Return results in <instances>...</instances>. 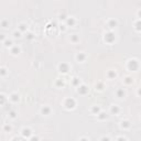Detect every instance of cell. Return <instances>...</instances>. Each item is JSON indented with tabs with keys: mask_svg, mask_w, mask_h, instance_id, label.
<instances>
[{
	"mask_svg": "<svg viewBox=\"0 0 141 141\" xmlns=\"http://www.w3.org/2000/svg\"><path fill=\"white\" fill-rule=\"evenodd\" d=\"M13 38L14 39L21 38V32H20V31H14V32H13Z\"/></svg>",
	"mask_w": 141,
	"mask_h": 141,
	"instance_id": "f546056e",
	"label": "cell"
},
{
	"mask_svg": "<svg viewBox=\"0 0 141 141\" xmlns=\"http://www.w3.org/2000/svg\"><path fill=\"white\" fill-rule=\"evenodd\" d=\"M110 112H111V114H115V115H118L119 112H120V108H119V106L112 105L111 107H110Z\"/></svg>",
	"mask_w": 141,
	"mask_h": 141,
	"instance_id": "7c38bea8",
	"label": "cell"
},
{
	"mask_svg": "<svg viewBox=\"0 0 141 141\" xmlns=\"http://www.w3.org/2000/svg\"><path fill=\"white\" fill-rule=\"evenodd\" d=\"M21 132H22V136L26 137V138H30V137L32 136V131H31L30 128H23Z\"/></svg>",
	"mask_w": 141,
	"mask_h": 141,
	"instance_id": "ba28073f",
	"label": "cell"
},
{
	"mask_svg": "<svg viewBox=\"0 0 141 141\" xmlns=\"http://www.w3.org/2000/svg\"><path fill=\"white\" fill-rule=\"evenodd\" d=\"M65 24H61V26H60V29L62 30V31H65V29H66V28H65Z\"/></svg>",
	"mask_w": 141,
	"mask_h": 141,
	"instance_id": "74e56055",
	"label": "cell"
},
{
	"mask_svg": "<svg viewBox=\"0 0 141 141\" xmlns=\"http://www.w3.org/2000/svg\"><path fill=\"white\" fill-rule=\"evenodd\" d=\"M4 103H6V97L3 94H0V105H3Z\"/></svg>",
	"mask_w": 141,
	"mask_h": 141,
	"instance_id": "f1b7e54d",
	"label": "cell"
},
{
	"mask_svg": "<svg viewBox=\"0 0 141 141\" xmlns=\"http://www.w3.org/2000/svg\"><path fill=\"white\" fill-rule=\"evenodd\" d=\"M55 85L57 87H63L64 86V82H63V79H61V78H57V79L55 80Z\"/></svg>",
	"mask_w": 141,
	"mask_h": 141,
	"instance_id": "cb8c5ba5",
	"label": "cell"
},
{
	"mask_svg": "<svg viewBox=\"0 0 141 141\" xmlns=\"http://www.w3.org/2000/svg\"><path fill=\"white\" fill-rule=\"evenodd\" d=\"M6 34H3V33H0V41H4L6 40Z\"/></svg>",
	"mask_w": 141,
	"mask_h": 141,
	"instance_id": "836d02e7",
	"label": "cell"
},
{
	"mask_svg": "<svg viewBox=\"0 0 141 141\" xmlns=\"http://www.w3.org/2000/svg\"><path fill=\"white\" fill-rule=\"evenodd\" d=\"M100 141H110V139H109L108 136H104V137L100 138Z\"/></svg>",
	"mask_w": 141,
	"mask_h": 141,
	"instance_id": "d6a6232c",
	"label": "cell"
},
{
	"mask_svg": "<svg viewBox=\"0 0 141 141\" xmlns=\"http://www.w3.org/2000/svg\"><path fill=\"white\" fill-rule=\"evenodd\" d=\"M60 19H65V16H64V14H61V16H60Z\"/></svg>",
	"mask_w": 141,
	"mask_h": 141,
	"instance_id": "f35d334b",
	"label": "cell"
},
{
	"mask_svg": "<svg viewBox=\"0 0 141 141\" xmlns=\"http://www.w3.org/2000/svg\"><path fill=\"white\" fill-rule=\"evenodd\" d=\"M28 38H29L30 40H31V39L34 38V34H33V33H28Z\"/></svg>",
	"mask_w": 141,
	"mask_h": 141,
	"instance_id": "8d00e7d4",
	"label": "cell"
},
{
	"mask_svg": "<svg viewBox=\"0 0 141 141\" xmlns=\"http://www.w3.org/2000/svg\"><path fill=\"white\" fill-rule=\"evenodd\" d=\"M127 66H128V68L130 70L136 72L139 68V62L137 60H129L128 63H127Z\"/></svg>",
	"mask_w": 141,
	"mask_h": 141,
	"instance_id": "7a4b0ae2",
	"label": "cell"
},
{
	"mask_svg": "<svg viewBox=\"0 0 141 141\" xmlns=\"http://www.w3.org/2000/svg\"><path fill=\"white\" fill-rule=\"evenodd\" d=\"M13 43H12V41L11 40H8V39H6L4 41H3V45L6 46V48H12L13 46Z\"/></svg>",
	"mask_w": 141,
	"mask_h": 141,
	"instance_id": "ffe728a7",
	"label": "cell"
},
{
	"mask_svg": "<svg viewBox=\"0 0 141 141\" xmlns=\"http://www.w3.org/2000/svg\"><path fill=\"white\" fill-rule=\"evenodd\" d=\"M20 51H21V48H20V46H18V45H13L12 48H11V53H12L13 55H18L20 53Z\"/></svg>",
	"mask_w": 141,
	"mask_h": 141,
	"instance_id": "4fadbf2b",
	"label": "cell"
},
{
	"mask_svg": "<svg viewBox=\"0 0 141 141\" xmlns=\"http://www.w3.org/2000/svg\"><path fill=\"white\" fill-rule=\"evenodd\" d=\"M136 29H137V31H139V21L137 22V26H136Z\"/></svg>",
	"mask_w": 141,
	"mask_h": 141,
	"instance_id": "ab89813d",
	"label": "cell"
},
{
	"mask_svg": "<svg viewBox=\"0 0 141 141\" xmlns=\"http://www.w3.org/2000/svg\"><path fill=\"white\" fill-rule=\"evenodd\" d=\"M123 82H125V83L127 84V85H130V84L133 83V79H132V78H131L130 76H127V77L125 78V79H123Z\"/></svg>",
	"mask_w": 141,
	"mask_h": 141,
	"instance_id": "484cf974",
	"label": "cell"
},
{
	"mask_svg": "<svg viewBox=\"0 0 141 141\" xmlns=\"http://www.w3.org/2000/svg\"><path fill=\"white\" fill-rule=\"evenodd\" d=\"M79 41V36L77 34H73L70 35V42H73V43H76V42Z\"/></svg>",
	"mask_w": 141,
	"mask_h": 141,
	"instance_id": "7402d4cb",
	"label": "cell"
},
{
	"mask_svg": "<svg viewBox=\"0 0 141 141\" xmlns=\"http://www.w3.org/2000/svg\"><path fill=\"white\" fill-rule=\"evenodd\" d=\"M77 93L80 94V95H85V94L88 93V87L85 84H80L79 86H77Z\"/></svg>",
	"mask_w": 141,
	"mask_h": 141,
	"instance_id": "277c9868",
	"label": "cell"
},
{
	"mask_svg": "<svg viewBox=\"0 0 141 141\" xmlns=\"http://www.w3.org/2000/svg\"><path fill=\"white\" fill-rule=\"evenodd\" d=\"M10 100L12 101V103H18L20 100V96H19V94L18 93H12L11 95H10Z\"/></svg>",
	"mask_w": 141,
	"mask_h": 141,
	"instance_id": "9c48e42d",
	"label": "cell"
},
{
	"mask_svg": "<svg viewBox=\"0 0 141 141\" xmlns=\"http://www.w3.org/2000/svg\"><path fill=\"white\" fill-rule=\"evenodd\" d=\"M120 126H121V128H123V129H128V128H130V121H128V120H122Z\"/></svg>",
	"mask_w": 141,
	"mask_h": 141,
	"instance_id": "2e32d148",
	"label": "cell"
},
{
	"mask_svg": "<svg viewBox=\"0 0 141 141\" xmlns=\"http://www.w3.org/2000/svg\"><path fill=\"white\" fill-rule=\"evenodd\" d=\"M116 96L118 97V98H122V97L126 96V93L125 90L122 89V88H119V89L116 90Z\"/></svg>",
	"mask_w": 141,
	"mask_h": 141,
	"instance_id": "5bb4252c",
	"label": "cell"
},
{
	"mask_svg": "<svg viewBox=\"0 0 141 141\" xmlns=\"http://www.w3.org/2000/svg\"><path fill=\"white\" fill-rule=\"evenodd\" d=\"M58 70L61 73H67L70 70V65L67 63H61V64H58Z\"/></svg>",
	"mask_w": 141,
	"mask_h": 141,
	"instance_id": "5b68a950",
	"label": "cell"
},
{
	"mask_svg": "<svg viewBox=\"0 0 141 141\" xmlns=\"http://www.w3.org/2000/svg\"><path fill=\"white\" fill-rule=\"evenodd\" d=\"M75 106H76V100L72 97H68L64 100V107L66 109H73L75 108Z\"/></svg>",
	"mask_w": 141,
	"mask_h": 141,
	"instance_id": "6da1fadb",
	"label": "cell"
},
{
	"mask_svg": "<svg viewBox=\"0 0 141 141\" xmlns=\"http://www.w3.org/2000/svg\"><path fill=\"white\" fill-rule=\"evenodd\" d=\"M78 141H89V139L86 138V137H82V138H80Z\"/></svg>",
	"mask_w": 141,
	"mask_h": 141,
	"instance_id": "e575fe53",
	"label": "cell"
},
{
	"mask_svg": "<svg viewBox=\"0 0 141 141\" xmlns=\"http://www.w3.org/2000/svg\"><path fill=\"white\" fill-rule=\"evenodd\" d=\"M117 24H118V22H117L116 20H114V19H111V20H109V21H108V26L110 28V29L117 26Z\"/></svg>",
	"mask_w": 141,
	"mask_h": 141,
	"instance_id": "d6986e66",
	"label": "cell"
},
{
	"mask_svg": "<svg viewBox=\"0 0 141 141\" xmlns=\"http://www.w3.org/2000/svg\"><path fill=\"white\" fill-rule=\"evenodd\" d=\"M30 141H40V139H39V137L38 136H31L30 137Z\"/></svg>",
	"mask_w": 141,
	"mask_h": 141,
	"instance_id": "4dcf8cb0",
	"label": "cell"
},
{
	"mask_svg": "<svg viewBox=\"0 0 141 141\" xmlns=\"http://www.w3.org/2000/svg\"><path fill=\"white\" fill-rule=\"evenodd\" d=\"M0 26H2V28H8V26H9V21H8V20H2V21L0 22Z\"/></svg>",
	"mask_w": 141,
	"mask_h": 141,
	"instance_id": "4316f807",
	"label": "cell"
},
{
	"mask_svg": "<svg viewBox=\"0 0 141 141\" xmlns=\"http://www.w3.org/2000/svg\"><path fill=\"white\" fill-rule=\"evenodd\" d=\"M72 84H73L74 86H79L80 85V80H79V78L78 77H74L73 78V80H72Z\"/></svg>",
	"mask_w": 141,
	"mask_h": 141,
	"instance_id": "603a6c76",
	"label": "cell"
},
{
	"mask_svg": "<svg viewBox=\"0 0 141 141\" xmlns=\"http://www.w3.org/2000/svg\"><path fill=\"white\" fill-rule=\"evenodd\" d=\"M75 23H76V20H75L74 17H68V18H66V24H67L68 26H73Z\"/></svg>",
	"mask_w": 141,
	"mask_h": 141,
	"instance_id": "30bf717a",
	"label": "cell"
},
{
	"mask_svg": "<svg viewBox=\"0 0 141 141\" xmlns=\"http://www.w3.org/2000/svg\"><path fill=\"white\" fill-rule=\"evenodd\" d=\"M116 76H117V73H116V70H109L108 72H107V77H108L109 79H114V78H116Z\"/></svg>",
	"mask_w": 141,
	"mask_h": 141,
	"instance_id": "8fae6325",
	"label": "cell"
},
{
	"mask_svg": "<svg viewBox=\"0 0 141 141\" xmlns=\"http://www.w3.org/2000/svg\"><path fill=\"white\" fill-rule=\"evenodd\" d=\"M26 30H28V26H26V23H20L19 24V31L21 33L22 32H26Z\"/></svg>",
	"mask_w": 141,
	"mask_h": 141,
	"instance_id": "ac0fdd59",
	"label": "cell"
},
{
	"mask_svg": "<svg viewBox=\"0 0 141 141\" xmlns=\"http://www.w3.org/2000/svg\"><path fill=\"white\" fill-rule=\"evenodd\" d=\"M117 141H127V140H126V138H123V137H118Z\"/></svg>",
	"mask_w": 141,
	"mask_h": 141,
	"instance_id": "d590c367",
	"label": "cell"
},
{
	"mask_svg": "<svg viewBox=\"0 0 141 141\" xmlns=\"http://www.w3.org/2000/svg\"><path fill=\"white\" fill-rule=\"evenodd\" d=\"M8 74V70L6 67H0V76H6Z\"/></svg>",
	"mask_w": 141,
	"mask_h": 141,
	"instance_id": "d4e9b609",
	"label": "cell"
},
{
	"mask_svg": "<svg viewBox=\"0 0 141 141\" xmlns=\"http://www.w3.org/2000/svg\"><path fill=\"white\" fill-rule=\"evenodd\" d=\"M115 33L111 32V31H109V32H106L105 35H104V40H105V42H107V43H112V42L115 41Z\"/></svg>",
	"mask_w": 141,
	"mask_h": 141,
	"instance_id": "3957f363",
	"label": "cell"
},
{
	"mask_svg": "<svg viewBox=\"0 0 141 141\" xmlns=\"http://www.w3.org/2000/svg\"><path fill=\"white\" fill-rule=\"evenodd\" d=\"M97 117H98V119H99V120H104V119L108 118V115H107L106 112H104V111H100L99 114L97 115Z\"/></svg>",
	"mask_w": 141,
	"mask_h": 141,
	"instance_id": "e0dca14e",
	"label": "cell"
},
{
	"mask_svg": "<svg viewBox=\"0 0 141 141\" xmlns=\"http://www.w3.org/2000/svg\"><path fill=\"white\" fill-rule=\"evenodd\" d=\"M90 111L93 112V114H95V115H98V114L101 111V109H100L99 106H96V105H95V106H93V107H92Z\"/></svg>",
	"mask_w": 141,
	"mask_h": 141,
	"instance_id": "9a60e30c",
	"label": "cell"
},
{
	"mask_svg": "<svg viewBox=\"0 0 141 141\" xmlns=\"http://www.w3.org/2000/svg\"><path fill=\"white\" fill-rule=\"evenodd\" d=\"M75 58H76L77 62H84L85 60H86V54L83 53V52H79V53H77V54H76Z\"/></svg>",
	"mask_w": 141,
	"mask_h": 141,
	"instance_id": "52a82bcc",
	"label": "cell"
},
{
	"mask_svg": "<svg viewBox=\"0 0 141 141\" xmlns=\"http://www.w3.org/2000/svg\"><path fill=\"white\" fill-rule=\"evenodd\" d=\"M51 111H52V109H51V107H48V106H43L41 108V114L43 116H48L51 114Z\"/></svg>",
	"mask_w": 141,
	"mask_h": 141,
	"instance_id": "8992f818",
	"label": "cell"
},
{
	"mask_svg": "<svg viewBox=\"0 0 141 141\" xmlns=\"http://www.w3.org/2000/svg\"><path fill=\"white\" fill-rule=\"evenodd\" d=\"M11 129H12V127H11V126H10V125H8V123H7V125H4V126H3V130H4V131H7V132L11 131Z\"/></svg>",
	"mask_w": 141,
	"mask_h": 141,
	"instance_id": "83f0119b",
	"label": "cell"
},
{
	"mask_svg": "<svg viewBox=\"0 0 141 141\" xmlns=\"http://www.w3.org/2000/svg\"><path fill=\"white\" fill-rule=\"evenodd\" d=\"M9 117L10 118H12V119H14L17 117V112L16 111H10L9 112Z\"/></svg>",
	"mask_w": 141,
	"mask_h": 141,
	"instance_id": "1f68e13d",
	"label": "cell"
},
{
	"mask_svg": "<svg viewBox=\"0 0 141 141\" xmlns=\"http://www.w3.org/2000/svg\"><path fill=\"white\" fill-rule=\"evenodd\" d=\"M95 87H96V89H98V90H103L104 88H105V85H104L103 82H98V83L95 85Z\"/></svg>",
	"mask_w": 141,
	"mask_h": 141,
	"instance_id": "44dd1931",
	"label": "cell"
}]
</instances>
